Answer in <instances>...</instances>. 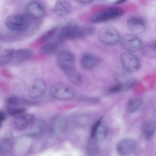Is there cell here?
Returning a JSON list of instances; mask_svg holds the SVG:
<instances>
[{
	"label": "cell",
	"instance_id": "cell-16",
	"mask_svg": "<svg viewBox=\"0 0 156 156\" xmlns=\"http://www.w3.org/2000/svg\"><path fill=\"white\" fill-rule=\"evenodd\" d=\"M72 9V5L70 2L66 0H59L54 5L52 11L57 16L64 17L70 14Z\"/></svg>",
	"mask_w": 156,
	"mask_h": 156
},
{
	"label": "cell",
	"instance_id": "cell-13",
	"mask_svg": "<svg viewBox=\"0 0 156 156\" xmlns=\"http://www.w3.org/2000/svg\"><path fill=\"white\" fill-rule=\"evenodd\" d=\"M103 118L101 117L97 120L92 126L91 129L92 137L98 140L105 139L108 134V128L102 123Z\"/></svg>",
	"mask_w": 156,
	"mask_h": 156
},
{
	"label": "cell",
	"instance_id": "cell-26",
	"mask_svg": "<svg viewBox=\"0 0 156 156\" xmlns=\"http://www.w3.org/2000/svg\"><path fill=\"white\" fill-rule=\"evenodd\" d=\"M5 102L7 106H21L23 105L31 104V102L28 100L15 96L8 97Z\"/></svg>",
	"mask_w": 156,
	"mask_h": 156
},
{
	"label": "cell",
	"instance_id": "cell-1",
	"mask_svg": "<svg viewBox=\"0 0 156 156\" xmlns=\"http://www.w3.org/2000/svg\"><path fill=\"white\" fill-rule=\"evenodd\" d=\"M5 24L7 28L11 31L22 32L28 29L30 24V20L26 15L12 14L6 17Z\"/></svg>",
	"mask_w": 156,
	"mask_h": 156
},
{
	"label": "cell",
	"instance_id": "cell-21",
	"mask_svg": "<svg viewBox=\"0 0 156 156\" xmlns=\"http://www.w3.org/2000/svg\"><path fill=\"white\" fill-rule=\"evenodd\" d=\"M64 72L69 80L73 85L79 86L82 84L83 82L82 77L75 68L65 71Z\"/></svg>",
	"mask_w": 156,
	"mask_h": 156
},
{
	"label": "cell",
	"instance_id": "cell-28",
	"mask_svg": "<svg viewBox=\"0 0 156 156\" xmlns=\"http://www.w3.org/2000/svg\"><path fill=\"white\" fill-rule=\"evenodd\" d=\"M44 126V122L41 121L35 122L28 131L27 133L30 135L37 136L40 134L43 131Z\"/></svg>",
	"mask_w": 156,
	"mask_h": 156
},
{
	"label": "cell",
	"instance_id": "cell-14",
	"mask_svg": "<svg viewBox=\"0 0 156 156\" xmlns=\"http://www.w3.org/2000/svg\"><path fill=\"white\" fill-rule=\"evenodd\" d=\"M136 143L133 140L126 138L120 141L117 146L118 153L122 156H127L132 154L136 147Z\"/></svg>",
	"mask_w": 156,
	"mask_h": 156
},
{
	"label": "cell",
	"instance_id": "cell-36",
	"mask_svg": "<svg viewBox=\"0 0 156 156\" xmlns=\"http://www.w3.org/2000/svg\"><path fill=\"white\" fill-rule=\"evenodd\" d=\"M126 0H117L114 2L113 4L115 5L119 4L124 3L126 2Z\"/></svg>",
	"mask_w": 156,
	"mask_h": 156
},
{
	"label": "cell",
	"instance_id": "cell-23",
	"mask_svg": "<svg viewBox=\"0 0 156 156\" xmlns=\"http://www.w3.org/2000/svg\"><path fill=\"white\" fill-rule=\"evenodd\" d=\"M140 48L142 54L147 58L153 59L156 57V49L152 42L143 44Z\"/></svg>",
	"mask_w": 156,
	"mask_h": 156
},
{
	"label": "cell",
	"instance_id": "cell-12",
	"mask_svg": "<svg viewBox=\"0 0 156 156\" xmlns=\"http://www.w3.org/2000/svg\"><path fill=\"white\" fill-rule=\"evenodd\" d=\"M127 25L129 30L135 35L143 34L145 30V24L143 20L139 17L131 16L127 21Z\"/></svg>",
	"mask_w": 156,
	"mask_h": 156
},
{
	"label": "cell",
	"instance_id": "cell-9",
	"mask_svg": "<svg viewBox=\"0 0 156 156\" xmlns=\"http://www.w3.org/2000/svg\"><path fill=\"white\" fill-rule=\"evenodd\" d=\"M121 44L126 50L129 52H135L140 48L141 42L140 40L135 35L127 34L121 39Z\"/></svg>",
	"mask_w": 156,
	"mask_h": 156
},
{
	"label": "cell",
	"instance_id": "cell-2",
	"mask_svg": "<svg viewBox=\"0 0 156 156\" xmlns=\"http://www.w3.org/2000/svg\"><path fill=\"white\" fill-rule=\"evenodd\" d=\"M124 12V10L121 8L110 7L93 15L90 20L94 23L107 22L121 17Z\"/></svg>",
	"mask_w": 156,
	"mask_h": 156
},
{
	"label": "cell",
	"instance_id": "cell-6",
	"mask_svg": "<svg viewBox=\"0 0 156 156\" xmlns=\"http://www.w3.org/2000/svg\"><path fill=\"white\" fill-rule=\"evenodd\" d=\"M46 85L45 82L40 78L32 81L27 88V94L31 99H35L42 96L45 93Z\"/></svg>",
	"mask_w": 156,
	"mask_h": 156
},
{
	"label": "cell",
	"instance_id": "cell-24",
	"mask_svg": "<svg viewBox=\"0 0 156 156\" xmlns=\"http://www.w3.org/2000/svg\"><path fill=\"white\" fill-rule=\"evenodd\" d=\"M13 48H8L4 49L0 53V65L3 66L12 60L15 52Z\"/></svg>",
	"mask_w": 156,
	"mask_h": 156
},
{
	"label": "cell",
	"instance_id": "cell-20",
	"mask_svg": "<svg viewBox=\"0 0 156 156\" xmlns=\"http://www.w3.org/2000/svg\"><path fill=\"white\" fill-rule=\"evenodd\" d=\"M95 29L91 26H79L76 32L74 39L83 38L93 35Z\"/></svg>",
	"mask_w": 156,
	"mask_h": 156
},
{
	"label": "cell",
	"instance_id": "cell-29",
	"mask_svg": "<svg viewBox=\"0 0 156 156\" xmlns=\"http://www.w3.org/2000/svg\"><path fill=\"white\" fill-rule=\"evenodd\" d=\"M57 30L55 27L50 29L36 40L33 44L34 46H37L46 42L54 35Z\"/></svg>",
	"mask_w": 156,
	"mask_h": 156
},
{
	"label": "cell",
	"instance_id": "cell-35",
	"mask_svg": "<svg viewBox=\"0 0 156 156\" xmlns=\"http://www.w3.org/2000/svg\"><path fill=\"white\" fill-rule=\"evenodd\" d=\"M83 5H87L90 4L92 3L93 2L92 0H78L77 1Z\"/></svg>",
	"mask_w": 156,
	"mask_h": 156
},
{
	"label": "cell",
	"instance_id": "cell-34",
	"mask_svg": "<svg viewBox=\"0 0 156 156\" xmlns=\"http://www.w3.org/2000/svg\"><path fill=\"white\" fill-rule=\"evenodd\" d=\"M7 118L6 113L3 111H0V121L1 124Z\"/></svg>",
	"mask_w": 156,
	"mask_h": 156
},
{
	"label": "cell",
	"instance_id": "cell-30",
	"mask_svg": "<svg viewBox=\"0 0 156 156\" xmlns=\"http://www.w3.org/2000/svg\"><path fill=\"white\" fill-rule=\"evenodd\" d=\"M6 111L9 115L16 116L24 113L26 111V109L21 106H7Z\"/></svg>",
	"mask_w": 156,
	"mask_h": 156
},
{
	"label": "cell",
	"instance_id": "cell-31",
	"mask_svg": "<svg viewBox=\"0 0 156 156\" xmlns=\"http://www.w3.org/2000/svg\"><path fill=\"white\" fill-rule=\"evenodd\" d=\"M12 142L9 139H5L3 140L1 143L0 152L2 154H5L9 152L12 146Z\"/></svg>",
	"mask_w": 156,
	"mask_h": 156
},
{
	"label": "cell",
	"instance_id": "cell-3",
	"mask_svg": "<svg viewBox=\"0 0 156 156\" xmlns=\"http://www.w3.org/2000/svg\"><path fill=\"white\" fill-rule=\"evenodd\" d=\"M98 37L102 43L108 46L115 45L120 41V35L118 30L109 25L104 26L99 30Z\"/></svg>",
	"mask_w": 156,
	"mask_h": 156
},
{
	"label": "cell",
	"instance_id": "cell-7",
	"mask_svg": "<svg viewBox=\"0 0 156 156\" xmlns=\"http://www.w3.org/2000/svg\"><path fill=\"white\" fill-rule=\"evenodd\" d=\"M58 67L64 72L75 68V58L73 54L67 51L59 53L57 58Z\"/></svg>",
	"mask_w": 156,
	"mask_h": 156
},
{
	"label": "cell",
	"instance_id": "cell-22",
	"mask_svg": "<svg viewBox=\"0 0 156 156\" xmlns=\"http://www.w3.org/2000/svg\"><path fill=\"white\" fill-rule=\"evenodd\" d=\"M156 129V123L152 120H148L143 125L142 130L143 134L147 139H150L154 134Z\"/></svg>",
	"mask_w": 156,
	"mask_h": 156
},
{
	"label": "cell",
	"instance_id": "cell-33",
	"mask_svg": "<svg viewBox=\"0 0 156 156\" xmlns=\"http://www.w3.org/2000/svg\"><path fill=\"white\" fill-rule=\"evenodd\" d=\"M121 91H123L122 87L121 84L118 83L111 87L108 90V91L110 93H114Z\"/></svg>",
	"mask_w": 156,
	"mask_h": 156
},
{
	"label": "cell",
	"instance_id": "cell-19",
	"mask_svg": "<svg viewBox=\"0 0 156 156\" xmlns=\"http://www.w3.org/2000/svg\"><path fill=\"white\" fill-rule=\"evenodd\" d=\"M33 55V53L30 49L21 48L15 51L12 60L18 62H22L29 59Z\"/></svg>",
	"mask_w": 156,
	"mask_h": 156
},
{
	"label": "cell",
	"instance_id": "cell-25",
	"mask_svg": "<svg viewBox=\"0 0 156 156\" xmlns=\"http://www.w3.org/2000/svg\"><path fill=\"white\" fill-rule=\"evenodd\" d=\"M59 41L51 42L43 45L39 49L40 53L44 54H49L56 52L59 46Z\"/></svg>",
	"mask_w": 156,
	"mask_h": 156
},
{
	"label": "cell",
	"instance_id": "cell-37",
	"mask_svg": "<svg viewBox=\"0 0 156 156\" xmlns=\"http://www.w3.org/2000/svg\"><path fill=\"white\" fill-rule=\"evenodd\" d=\"M152 43L156 49V40L152 42Z\"/></svg>",
	"mask_w": 156,
	"mask_h": 156
},
{
	"label": "cell",
	"instance_id": "cell-5",
	"mask_svg": "<svg viewBox=\"0 0 156 156\" xmlns=\"http://www.w3.org/2000/svg\"><path fill=\"white\" fill-rule=\"evenodd\" d=\"M77 20L75 18L71 19L66 25L60 29L58 36V41L61 42L67 39H74L76 30L79 27Z\"/></svg>",
	"mask_w": 156,
	"mask_h": 156
},
{
	"label": "cell",
	"instance_id": "cell-11",
	"mask_svg": "<svg viewBox=\"0 0 156 156\" xmlns=\"http://www.w3.org/2000/svg\"><path fill=\"white\" fill-rule=\"evenodd\" d=\"M127 71H117L113 75L114 79L117 83L121 84L123 88V91L129 89L132 87L136 82V80L129 77Z\"/></svg>",
	"mask_w": 156,
	"mask_h": 156
},
{
	"label": "cell",
	"instance_id": "cell-18",
	"mask_svg": "<svg viewBox=\"0 0 156 156\" xmlns=\"http://www.w3.org/2000/svg\"><path fill=\"white\" fill-rule=\"evenodd\" d=\"M28 13L36 18H41L44 16L45 11L43 7L39 3L33 2L29 3L27 6Z\"/></svg>",
	"mask_w": 156,
	"mask_h": 156
},
{
	"label": "cell",
	"instance_id": "cell-17",
	"mask_svg": "<svg viewBox=\"0 0 156 156\" xmlns=\"http://www.w3.org/2000/svg\"><path fill=\"white\" fill-rule=\"evenodd\" d=\"M81 63L85 69L91 70L95 68L99 64L100 59L96 55L90 52H86L81 57Z\"/></svg>",
	"mask_w": 156,
	"mask_h": 156
},
{
	"label": "cell",
	"instance_id": "cell-8",
	"mask_svg": "<svg viewBox=\"0 0 156 156\" xmlns=\"http://www.w3.org/2000/svg\"><path fill=\"white\" fill-rule=\"evenodd\" d=\"M120 59L123 67L127 71L133 72L138 69L139 62L134 55L129 52H123L120 55Z\"/></svg>",
	"mask_w": 156,
	"mask_h": 156
},
{
	"label": "cell",
	"instance_id": "cell-15",
	"mask_svg": "<svg viewBox=\"0 0 156 156\" xmlns=\"http://www.w3.org/2000/svg\"><path fill=\"white\" fill-rule=\"evenodd\" d=\"M35 121V117L33 115L29 113H23L16 116L14 123L17 129L23 130L26 129Z\"/></svg>",
	"mask_w": 156,
	"mask_h": 156
},
{
	"label": "cell",
	"instance_id": "cell-27",
	"mask_svg": "<svg viewBox=\"0 0 156 156\" xmlns=\"http://www.w3.org/2000/svg\"><path fill=\"white\" fill-rule=\"evenodd\" d=\"M143 103L142 100L139 98H135L130 99L126 106V110L129 113L137 111L141 107Z\"/></svg>",
	"mask_w": 156,
	"mask_h": 156
},
{
	"label": "cell",
	"instance_id": "cell-10",
	"mask_svg": "<svg viewBox=\"0 0 156 156\" xmlns=\"http://www.w3.org/2000/svg\"><path fill=\"white\" fill-rule=\"evenodd\" d=\"M68 126V121L66 117L60 115H56L51 119L50 130L53 133H61L67 129Z\"/></svg>",
	"mask_w": 156,
	"mask_h": 156
},
{
	"label": "cell",
	"instance_id": "cell-32",
	"mask_svg": "<svg viewBox=\"0 0 156 156\" xmlns=\"http://www.w3.org/2000/svg\"><path fill=\"white\" fill-rule=\"evenodd\" d=\"M87 152L88 154L92 156L97 155L100 151L95 143L92 141L89 142L87 146Z\"/></svg>",
	"mask_w": 156,
	"mask_h": 156
},
{
	"label": "cell",
	"instance_id": "cell-4",
	"mask_svg": "<svg viewBox=\"0 0 156 156\" xmlns=\"http://www.w3.org/2000/svg\"><path fill=\"white\" fill-rule=\"evenodd\" d=\"M51 95L55 99L62 100H68L74 96L73 88L70 86L62 83L53 84L50 88Z\"/></svg>",
	"mask_w": 156,
	"mask_h": 156
}]
</instances>
